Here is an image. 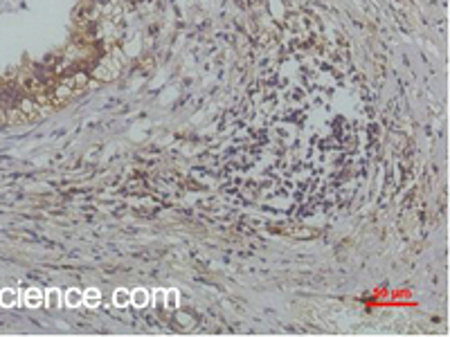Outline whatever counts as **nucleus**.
Masks as SVG:
<instances>
[{"label": "nucleus", "instance_id": "nucleus-1", "mask_svg": "<svg viewBox=\"0 0 450 337\" xmlns=\"http://www.w3.org/2000/svg\"><path fill=\"white\" fill-rule=\"evenodd\" d=\"M149 303H151V294H149L147 288H135L131 292V306L144 308V306H149Z\"/></svg>", "mask_w": 450, "mask_h": 337}, {"label": "nucleus", "instance_id": "nucleus-2", "mask_svg": "<svg viewBox=\"0 0 450 337\" xmlns=\"http://www.w3.org/2000/svg\"><path fill=\"white\" fill-rule=\"evenodd\" d=\"M23 301H25V306H27V308H39L41 303L45 301V294L41 292L39 288H27V292H25Z\"/></svg>", "mask_w": 450, "mask_h": 337}, {"label": "nucleus", "instance_id": "nucleus-3", "mask_svg": "<svg viewBox=\"0 0 450 337\" xmlns=\"http://www.w3.org/2000/svg\"><path fill=\"white\" fill-rule=\"evenodd\" d=\"M18 301H20V297H18V292H16V290H11V288L0 290V306L14 308V306H18Z\"/></svg>", "mask_w": 450, "mask_h": 337}, {"label": "nucleus", "instance_id": "nucleus-4", "mask_svg": "<svg viewBox=\"0 0 450 337\" xmlns=\"http://www.w3.org/2000/svg\"><path fill=\"white\" fill-rule=\"evenodd\" d=\"M99 301H102V292H99L97 288H88L86 292H83V306L97 308Z\"/></svg>", "mask_w": 450, "mask_h": 337}, {"label": "nucleus", "instance_id": "nucleus-5", "mask_svg": "<svg viewBox=\"0 0 450 337\" xmlns=\"http://www.w3.org/2000/svg\"><path fill=\"white\" fill-rule=\"evenodd\" d=\"M65 306H70V308L83 306V292H81V290L70 288L68 292H65Z\"/></svg>", "mask_w": 450, "mask_h": 337}, {"label": "nucleus", "instance_id": "nucleus-6", "mask_svg": "<svg viewBox=\"0 0 450 337\" xmlns=\"http://www.w3.org/2000/svg\"><path fill=\"white\" fill-rule=\"evenodd\" d=\"M112 303H115L117 308H126V303H131V294H128L124 288H117L115 294H112Z\"/></svg>", "mask_w": 450, "mask_h": 337}, {"label": "nucleus", "instance_id": "nucleus-7", "mask_svg": "<svg viewBox=\"0 0 450 337\" xmlns=\"http://www.w3.org/2000/svg\"><path fill=\"white\" fill-rule=\"evenodd\" d=\"M45 306H50V308L61 306V292L56 288H50L48 292H45Z\"/></svg>", "mask_w": 450, "mask_h": 337}, {"label": "nucleus", "instance_id": "nucleus-8", "mask_svg": "<svg viewBox=\"0 0 450 337\" xmlns=\"http://www.w3.org/2000/svg\"><path fill=\"white\" fill-rule=\"evenodd\" d=\"M165 306L167 308H178V290H167L165 292Z\"/></svg>", "mask_w": 450, "mask_h": 337}, {"label": "nucleus", "instance_id": "nucleus-9", "mask_svg": "<svg viewBox=\"0 0 450 337\" xmlns=\"http://www.w3.org/2000/svg\"><path fill=\"white\" fill-rule=\"evenodd\" d=\"M153 303H156V306H165V292H162V290H156V294H153Z\"/></svg>", "mask_w": 450, "mask_h": 337}]
</instances>
